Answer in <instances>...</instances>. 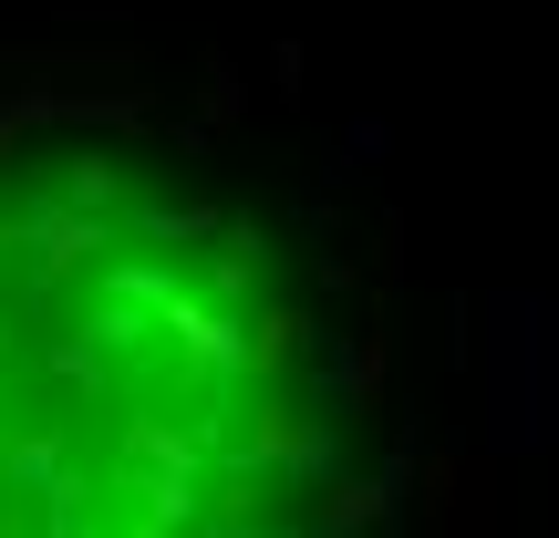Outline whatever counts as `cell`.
<instances>
[{
  "label": "cell",
  "mask_w": 559,
  "mask_h": 538,
  "mask_svg": "<svg viewBox=\"0 0 559 538\" xmlns=\"http://www.w3.org/2000/svg\"><path fill=\"white\" fill-rule=\"evenodd\" d=\"M342 528V352L280 228L177 135L0 124V538Z\"/></svg>",
  "instance_id": "1"
}]
</instances>
